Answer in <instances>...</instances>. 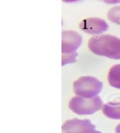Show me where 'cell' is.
Masks as SVG:
<instances>
[{"instance_id":"obj_1","label":"cell","mask_w":120,"mask_h":133,"mask_svg":"<svg viewBox=\"0 0 120 133\" xmlns=\"http://www.w3.org/2000/svg\"><path fill=\"white\" fill-rule=\"evenodd\" d=\"M88 47L94 54L120 60V39L117 37L110 34L93 37L88 41Z\"/></svg>"},{"instance_id":"obj_2","label":"cell","mask_w":120,"mask_h":133,"mask_svg":"<svg viewBox=\"0 0 120 133\" xmlns=\"http://www.w3.org/2000/svg\"><path fill=\"white\" fill-rule=\"evenodd\" d=\"M103 83L93 76H82L73 83L74 93L81 97L93 98L102 90Z\"/></svg>"},{"instance_id":"obj_3","label":"cell","mask_w":120,"mask_h":133,"mask_svg":"<svg viewBox=\"0 0 120 133\" xmlns=\"http://www.w3.org/2000/svg\"><path fill=\"white\" fill-rule=\"evenodd\" d=\"M103 105V101L100 97L93 98H84L81 97H73L70 103V109L79 115H90L98 111Z\"/></svg>"},{"instance_id":"obj_4","label":"cell","mask_w":120,"mask_h":133,"mask_svg":"<svg viewBox=\"0 0 120 133\" xmlns=\"http://www.w3.org/2000/svg\"><path fill=\"white\" fill-rule=\"evenodd\" d=\"M95 131V126L87 119L68 120L62 126V133H94Z\"/></svg>"},{"instance_id":"obj_5","label":"cell","mask_w":120,"mask_h":133,"mask_svg":"<svg viewBox=\"0 0 120 133\" xmlns=\"http://www.w3.org/2000/svg\"><path fill=\"white\" fill-rule=\"evenodd\" d=\"M82 44V37L76 31L64 30L62 33V52L74 53Z\"/></svg>"},{"instance_id":"obj_6","label":"cell","mask_w":120,"mask_h":133,"mask_svg":"<svg viewBox=\"0 0 120 133\" xmlns=\"http://www.w3.org/2000/svg\"><path fill=\"white\" fill-rule=\"evenodd\" d=\"M79 27L85 33L90 34H102L109 29V25L102 19L96 17H90L83 19L79 23Z\"/></svg>"},{"instance_id":"obj_7","label":"cell","mask_w":120,"mask_h":133,"mask_svg":"<svg viewBox=\"0 0 120 133\" xmlns=\"http://www.w3.org/2000/svg\"><path fill=\"white\" fill-rule=\"evenodd\" d=\"M102 111L106 117L111 119L120 120V104L109 103L104 105Z\"/></svg>"},{"instance_id":"obj_8","label":"cell","mask_w":120,"mask_h":133,"mask_svg":"<svg viewBox=\"0 0 120 133\" xmlns=\"http://www.w3.org/2000/svg\"><path fill=\"white\" fill-rule=\"evenodd\" d=\"M108 80L111 87L120 90V64L115 65L110 69Z\"/></svg>"},{"instance_id":"obj_9","label":"cell","mask_w":120,"mask_h":133,"mask_svg":"<svg viewBox=\"0 0 120 133\" xmlns=\"http://www.w3.org/2000/svg\"><path fill=\"white\" fill-rule=\"evenodd\" d=\"M108 18L112 23L120 25V5L114 6L109 11Z\"/></svg>"},{"instance_id":"obj_10","label":"cell","mask_w":120,"mask_h":133,"mask_svg":"<svg viewBox=\"0 0 120 133\" xmlns=\"http://www.w3.org/2000/svg\"><path fill=\"white\" fill-rule=\"evenodd\" d=\"M77 53H62V65H66V64L74 63L77 61Z\"/></svg>"},{"instance_id":"obj_11","label":"cell","mask_w":120,"mask_h":133,"mask_svg":"<svg viewBox=\"0 0 120 133\" xmlns=\"http://www.w3.org/2000/svg\"><path fill=\"white\" fill-rule=\"evenodd\" d=\"M108 4H116L120 2V0H102Z\"/></svg>"},{"instance_id":"obj_12","label":"cell","mask_w":120,"mask_h":133,"mask_svg":"<svg viewBox=\"0 0 120 133\" xmlns=\"http://www.w3.org/2000/svg\"><path fill=\"white\" fill-rule=\"evenodd\" d=\"M116 133H120V124L119 125H118L116 126Z\"/></svg>"},{"instance_id":"obj_13","label":"cell","mask_w":120,"mask_h":133,"mask_svg":"<svg viewBox=\"0 0 120 133\" xmlns=\"http://www.w3.org/2000/svg\"><path fill=\"white\" fill-rule=\"evenodd\" d=\"M63 2H77V1H79V0H62Z\"/></svg>"},{"instance_id":"obj_14","label":"cell","mask_w":120,"mask_h":133,"mask_svg":"<svg viewBox=\"0 0 120 133\" xmlns=\"http://www.w3.org/2000/svg\"><path fill=\"white\" fill-rule=\"evenodd\" d=\"M94 133H102L101 132H99V131H97V130H96V131H95V132Z\"/></svg>"}]
</instances>
